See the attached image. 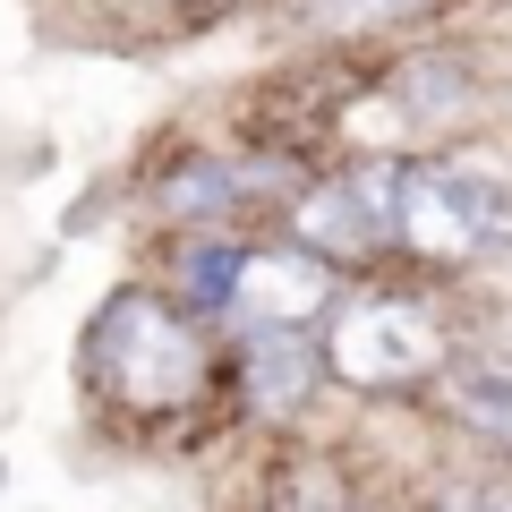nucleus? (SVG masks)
<instances>
[{
  "instance_id": "1",
  "label": "nucleus",
  "mask_w": 512,
  "mask_h": 512,
  "mask_svg": "<svg viewBox=\"0 0 512 512\" xmlns=\"http://www.w3.org/2000/svg\"><path fill=\"white\" fill-rule=\"evenodd\" d=\"M86 376L120 410H180L205 384V350L180 325V308H163L154 291H120L86 333Z\"/></svg>"
},
{
  "instance_id": "2",
  "label": "nucleus",
  "mask_w": 512,
  "mask_h": 512,
  "mask_svg": "<svg viewBox=\"0 0 512 512\" xmlns=\"http://www.w3.org/2000/svg\"><path fill=\"white\" fill-rule=\"evenodd\" d=\"M402 248L427 256L512 248V180L487 163H402Z\"/></svg>"
},
{
  "instance_id": "3",
  "label": "nucleus",
  "mask_w": 512,
  "mask_h": 512,
  "mask_svg": "<svg viewBox=\"0 0 512 512\" xmlns=\"http://www.w3.org/2000/svg\"><path fill=\"white\" fill-rule=\"evenodd\" d=\"M325 359H333V376L359 384V393H402V384H419V376L444 367V325H436L427 299L359 291V299H342V316H333Z\"/></svg>"
},
{
  "instance_id": "4",
  "label": "nucleus",
  "mask_w": 512,
  "mask_h": 512,
  "mask_svg": "<svg viewBox=\"0 0 512 512\" xmlns=\"http://www.w3.org/2000/svg\"><path fill=\"white\" fill-rule=\"evenodd\" d=\"M333 308V265L325 256H308L291 239V248H248V265H239V316L256 325H316V316Z\"/></svg>"
},
{
  "instance_id": "5",
  "label": "nucleus",
  "mask_w": 512,
  "mask_h": 512,
  "mask_svg": "<svg viewBox=\"0 0 512 512\" xmlns=\"http://www.w3.org/2000/svg\"><path fill=\"white\" fill-rule=\"evenodd\" d=\"M325 367L333 359H325V342H308V325H256L239 376H248V402L265 410V419H291L316 384H325Z\"/></svg>"
},
{
  "instance_id": "6",
  "label": "nucleus",
  "mask_w": 512,
  "mask_h": 512,
  "mask_svg": "<svg viewBox=\"0 0 512 512\" xmlns=\"http://www.w3.org/2000/svg\"><path fill=\"white\" fill-rule=\"evenodd\" d=\"M393 103H402V120L410 128H444V120H461V111L478 103V69L470 60H402V77H393Z\"/></svg>"
},
{
  "instance_id": "7",
  "label": "nucleus",
  "mask_w": 512,
  "mask_h": 512,
  "mask_svg": "<svg viewBox=\"0 0 512 512\" xmlns=\"http://www.w3.org/2000/svg\"><path fill=\"white\" fill-rule=\"evenodd\" d=\"M265 180H274V171H239V163H222V154H197V163H180L163 180V214L171 222H214V214H231L239 197H256Z\"/></svg>"
},
{
  "instance_id": "8",
  "label": "nucleus",
  "mask_w": 512,
  "mask_h": 512,
  "mask_svg": "<svg viewBox=\"0 0 512 512\" xmlns=\"http://www.w3.org/2000/svg\"><path fill=\"white\" fill-rule=\"evenodd\" d=\"M239 265H248V248H231V239L197 231V239L180 248V308H197V316L239 308Z\"/></svg>"
},
{
  "instance_id": "9",
  "label": "nucleus",
  "mask_w": 512,
  "mask_h": 512,
  "mask_svg": "<svg viewBox=\"0 0 512 512\" xmlns=\"http://www.w3.org/2000/svg\"><path fill=\"white\" fill-rule=\"evenodd\" d=\"M316 35H359V26H419L444 0H291Z\"/></svg>"
},
{
  "instance_id": "10",
  "label": "nucleus",
  "mask_w": 512,
  "mask_h": 512,
  "mask_svg": "<svg viewBox=\"0 0 512 512\" xmlns=\"http://www.w3.org/2000/svg\"><path fill=\"white\" fill-rule=\"evenodd\" d=\"M461 419H470L478 436H504L512 444V367H487V376L461 384Z\"/></svg>"
},
{
  "instance_id": "11",
  "label": "nucleus",
  "mask_w": 512,
  "mask_h": 512,
  "mask_svg": "<svg viewBox=\"0 0 512 512\" xmlns=\"http://www.w3.org/2000/svg\"><path fill=\"white\" fill-rule=\"evenodd\" d=\"M436 512H512V478H461V487H444Z\"/></svg>"
}]
</instances>
